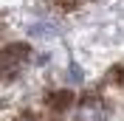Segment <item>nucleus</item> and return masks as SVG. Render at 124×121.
I'll use <instances>...</instances> for the list:
<instances>
[{
    "label": "nucleus",
    "mask_w": 124,
    "mask_h": 121,
    "mask_svg": "<svg viewBox=\"0 0 124 121\" xmlns=\"http://www.w3.org/2000/svg\"><path fill=\"white\" fill-rule=\"evenodd\" d=\"M28 45L23 42H14V45H6V51L0 53V76H6V79H14L20 70L28 65Z\"/></svg>",
    "instance_id": "obj_1"
},
{
    "label": "nucleus",
    "mask_w": 124,
    "mask_h": 121,
    "mask_svg": "<svg viewBox=\"0 0 124 121\" xmlns=\"http://www.w3.org/2000/svg\"><path fill=\"white\" fill-rule=\"evenodd\" d=\"M107 118V107L99 96H85L76 107V121H104Z\"/></svg>",
    "instance_id": "obj_2"
},
{
    "label": "nucleus",
    "mask_w": 124,
    "mask_h": 121,
    "mask_svg": "<svg viewBox=\"0 0 124 121\" xmlns=\"http://www.w3.org/2000/svg\"><path fill=\"white\" fill-rule=\"evenodd\" d=\"M121 84H124V70H121Z\"/></svg>",
    "instance_id": "obj_4"
},
{
    "label": "nucleus",
    "mask_w": 124,
    "mask_h": 121,
    "mask_svg": "<svg viewBox=\"0 0 124 121\" xmlns=\"http://www.w3.org/2000/svg\"><path fill=\"white\" fill-rule=\"evenodd\" d=\"M48 104L54 107V110H65V107L73 104V93H70V90H56V93L48 96Z\"/></svg>",
    "instance_id": "obj_3"
}]
</instances>
